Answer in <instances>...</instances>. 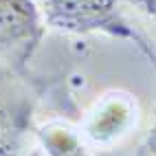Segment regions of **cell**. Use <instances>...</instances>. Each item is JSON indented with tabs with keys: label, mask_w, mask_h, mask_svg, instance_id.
<instances>
[{
	"label": "cell",
	"mask_w": 156,
	"mask_h": 156,
	"mask_svg": "<svg viewBox=\"0 0 156 156\" xmlns=\"http://www.w3.org/2000/svg\"><path fill=\"white\" fill-rule=\"evenodd\" d=\"M40 7L46 22L59 31L136 37V31L119 11V0H40Z\"/></svg>",
	"instance_id": "cell-1"
},
{
	"label": "cell",
	"mask_w": 156,
	"mask_h": 156,
	"mask_svg": "<svg viewBox=\"0 0 156 156\" xmlns=\"http://www.w3.org/2000/svg\"><path fill=\"white\" fill-rule=\"evenodd\" d=\"M42 31L33 0H0V57L22 66L40 44Z\"/></svg>",
	"instance_id": "cell-2"
},
{
	"label": "cell",
	"mask_w": 156,
	"mask_h": 156,
	"mask_svg": "<svg viewBox=\"0 0 156 156\" xmlns=\"http://www.w3.org/2000/svg\"><path fill=\"white\" fill-rule=\"evenodd\" d=\"M31 121L27 88L11 73H0V156H13Z\"/></svg>",
	"instance_id": "cell-3"
},
{
	"label": "cell",
	"mask_w": 156,
	"mask_h": 156,
	"mask_svg": "<svg viewBox=\"0 0 156 156\" xmlns=\"http://www.w3.org/2000/svg\"><path fill=\"white\" fill-rule=\"evenodd\" d=\"M42 143L51 156H88L84 145L77 141V136L70 130L64 128H44L40 132Z\"/></svg>",
	"instance_id": "cell-4"
}]
</instances>
